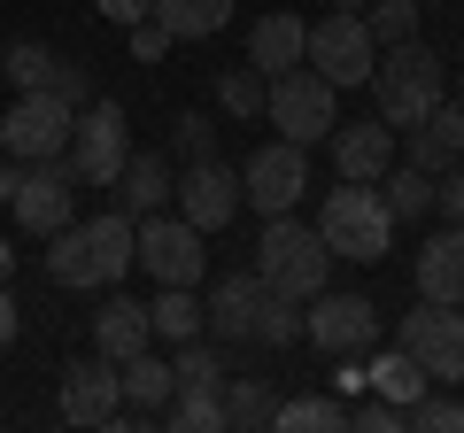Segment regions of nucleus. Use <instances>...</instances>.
<instances>
[{
  "instance_id": "1",
  "label": "nucleus",
  "mask_w": 464,
  "mask_h": 433,
  "mask_svg": "<svg viewBox=\"0 0 464 433\" xmlns=\"http://www.w3.org/2000/svg\"><path fill=\"white\" fill-rule=\"evenodd\" d=\"M132 271V216L124 209H109V216H70L63 233H54V248H47V279L54 286H70V294H93V286H116Z\"/></svg>"
},
{
  "instance_id": "2",
  "label": "nucleus",
  "mask_w": 464,
  "mask_h": 433,
  "mask_svg": "<svg viewBox=\"0 0 464 433\" xmlns=\"http://www.w3.org/2000/svg\"><path fill=\"white\" fill-rule=\"evenodd\" d=\"M372 93H380V124L387 132H411V124H426L433 109L449 101V70L433 47H418V39H395L387 47V63H372Z\"/></svg>"
},
{
  "instance_id": "3",
  "label": "nucleus",
  "mask_w": 464,
  "mask_h": 433,
  "mask_svg": "<svg viewBox=\"0 0 464 433\" xmlns=\"http://www.w3.org/2000/svg\"><path fill=\"white\" fill-rule=\"evenodd\" d=\"M325 264H333L325 233H317V225H302L295 209L271 216L264 240H256V279H264L271 294H286V302H310L317 286H325Z\"/></svg>"
},
{
  "instance_id": "4",
  "label": "nucleus",
  "mask_w": 464,
  "mask_h": 433,
  "mask_svg": "<svg viewBox=\"0 0 464 433\" xmlns=\"http://www.w3.org/2000/svg\"><path fill=\"white\" fill-rule=\"evenodd\" d=\"M317 233H325V248L341 255V264H387V248H395V209H387V194L341 178V186L325 194Z\"/></svg>"
},
{
  "instance_id": "5",
  "label": "nucleus",
  "mask_w": 464,
  "mask_h": 433,
  "mask_svg": "<svg viewBox=\"0 0 464 433\" xmlns=\"http://www.w3.org/2000/svg\"><path fill=\"white\" fill-rule=\"evenodd\" d=\"M271 124H279V140H295V148H317V140H333V124H341V85H325L317 70H279L264 93Z\"/></svg>"
},
{
  "instance_id": "6",
  "label": "nucleus",
  "mask_w": 464,
  "mask_h": 433,
  "mask_svg": "<svg viewBox=\"0 0 464 433\" xmlns=\"http://www.w3.org/2000/svg\"><path fill=\"white\" fill-rule=\"evenodd\" d=\"M395 349L411 356L433 387H457L464 380V302H418L395 325Z\"/></svg>"
},
{
  "instance_id": "7",
  "label": "nucleus",
  "mask_w": 464,
  "mask_h": 433,
  "mask_svg": "<svg viewBox=\"0 0 464 433\" xmlns=\"http://www.w3.org/2000/svg\"><path fill=\"white\" fill-rule=\"evenodd\" d=\"M302 63L317 70L325 85H364L372 78V63H380V47H372V32H364V16L356 8H325V16L310 24V39H302Z\"/></svg>"
},
{
  "instance_id": "8",
  "label": "nucleus",
  "mask_w": 464,
  "mask_h": 433,
  "mask_svg": "<svg viewBox=\"0 0 464 433\" xmlns=\"http://www.w3.org/2000/svg\"><path fill=\"white\" fill-rule=\"evenodd\" d=\"M70 124H78V109L63 93H16L0 117V148H8V163H54L70 148Z\"/></svg>"
},
{
  "instance_id": "9",
  "label": "nucleus",
  "mask_w": 464,
  "mask_h": 433,
  "mask_svg": "<svg viewBox=\"0 0 464 433\" xmlns=\"http://www.w3.org/2000/svg\"><path fill=\"white\" fill-rule=\"evenodd\" d=\"M124 155H132V132H124V109L116 101H85V117L70 124V178L78 186H116V170H124Z\"/></svg>"
},
{
  "instance_id": "10",
  "label": "nucleus",
  "mask_w": 464,
  "mask_h": 433,
  "mask_svg": "<svg viewBox=\"0 0 464 433\" xmlns=\"http://www.w3.org/2000/svg\"><path fill=\"white\" fill-rule=\"evenodd\" d=\"M132 264L155 286H201V233L186 216H132Z\"/></svg>"
},
{
  "instance_id": "11",
  "label": "nucleus",
  "mask_w": 464,
  "mask_h": 433,
  "mask_svg": "<svg viewBox=\"0 0 464 433\" xmlns=\"http://www.w3.org/2000/svg\"><path fill=\"white\" fill-rule=\"evenodd\" d=\"M302 341H317L325 356H372L380 349V310L364 294H325L317 286L310 310H302Z\"/></svg>"
},
{
  "instance_id": "12",
  "label": "nucleus",
  "mask_w": 464,
  "mask_h": 433,
  "mask_svg": "<svg viewBox=\"0 0 464 433\" xmlns=\"http://www.w3.org/2000/svg\"><path fill=\"white\" fill-rule=\"evenodd\" d=\"M8 209H16L24 233H47V240H54L70 216H78V178H70V163H63V155H54V163H24Z\"/></svg>"
},
{
  "instance_id": "13",
  "label": "nucleus",
  "mask_w": 464,
  "mask_h": 433,
  "mask_svg": "<svg viewBox=\"0 0 464 433\" xmlns=\"http://www.w3.org/2000/svg\"><path fill=\"white\" fill-rule=\"evenodd\" d=\"M302 194H310V148L271 140V148L248 155V170H240V201H256L264 216H286Z\"/></svg>"
},
{
  "instance_id": "14",
  "label": "nucleus",
  "mask_w": 464,
  "mask_h": 433,
  "mask_svg": "<svg viewBox=\"0 0 464 433\" xmlns=\"http://www.w3.org/2000/svg\"><path fill=\"white\" fill-rule=\"evenodd\" d=\"M0 70H8V85H16V93H63L70 109H85V101H93V78H85L78 63H63L47 39H8Z\"/></svg>"
},
{
  "instance_id": "15",
  "label": "nucleus",
  "mask_w": 464,
  "mask_h": 433,
  "mask_svg": "<svg viewBox=\"0 0 464 433\" xmlns=\"http://www.w3.org/2000/svg\"><path fill=\"white\" fill-rule=\"evenodd\" d=\"M170 201H179V216L194 233H225L232 209H240V170H225L217 155L209 163H186V178L170 186Z\"/></svg>"
},
{
  "instance_id": "16",
  "label": "nucleus",
  "mask_w": 464,
  "mask_h": 433,
  "mask_svg": "<svg viewBox=\"0 0 464 433\" xmlns=\"http://www.w3.org/2000/svg\"><path fill=\"white\" fill-rule=\"evenodd\" d=\"M116 402H124V387H116V364L101 349L78 356V364L63 371V418H70V426H109Z\"/></svg>"
},
{
  "instance_id": "17",
  "label": "nucleus",
  "mask_w": 464,
  "mask_h": 433,
  "mask_svg": "<svg viewBox=\"0 0 464 433\" xmlns=\"http://www.w3.org/2000/svg\"><path fill=\"white\" fill-rule=\"evenodd\" d=\"M264 302H271V286L256 279V271H225V279L209 286V333L217 341H256V317H264Z\"/></svg>"
},
{
  "instance_id": "18",
  "label": "nucleus",
  "mask_w": 464,
  "mask_h": 433,
  "mask_svg": "<svg viewBox=\"0 0 464 433\" xmlns=\"http://www.w3.org/2000/svg\"><path fill=\"white\" fill-rule=\"evenodd\" d=\"M387 155H395V132H387L380 117L372 124H333V170H341V178H356V186L387 178Z\"/></svg>"
},
{
  "instance_id": "19",
  "label": "nucleus",
  "mask_w": 464,
  "mask_h": 433,
  "mask_svg": "<svg viewBox=\"0 0 464 433\" xmlns=\"http://www.w3.org/2000/svg\"><path fill=\"white\" fill-rule=\"evenodd\" d=\"M418 294L426 302H464V225L433 233L418 248Z\"/></svg>"
},
{
  "instance_id": "20",
  "label": "nucleus",
  "mask_w": 464,
  "mask_h": 433,
  "mask_svg": "<svg viewBox=\"0 0 464 433\" xmlns=\"http://www.w3.org/2000/svg\"><path fill=\"white\" fill-rule=\"evenodd\" d=\"M170 155H124V170H116V209L124 216H155L170 201Z\"/></svg>"
},
{
  "instance_id": "21",
  "label": "nucleus",
  "mask_w": 464,
  "mask_h": 433,
  "mask_svg": "<svg viewBox=\"0 0 464 433\" xmlns=\"http://www.w3.org/2000/svg\"><path fill=\"white\" fill-rule=\"evenodd\" d=\"M411 163L433 170V178H441L449 163H464V101H457V109L441 101L426 124H411Z\"/></svg>"
},
{
  "instance_id": "22",
  "label": "nucleus",
  "mask_w": 464,
  "mask_h": 433,
  "mask_svg": "<svg viewBox=\"0 0 464 433\" xmlns=\"http://www.w3.org/2000/svg\"><path fill=\"white\" fill-rule=\"evenodd\" d=\"M148 341H155V325H148V310H140V302H101V317H93V349L109 356V364L140 356Z\"/></svg>"
},
{
  "instance_id": "23",
  "label": "nucleus",
  "mask_w": 464,
  "mask_h": 433,
  "mask_svg": "<svg viewBox=\"0 0 464 433\" xmlns=\"http://www.w3.org/2000/svg\"><path fill=\"white\" fill-rule=\"evenodd\" d=\"M302 39H310V24H302V16H264L248 32V63L264 70V78H279V70L302 63Z\"/></svg>"
},
{
  "instance_id": "24",
  "label": "nucleus",
  "mask_w": 464,
  "mask_h": 433,
  "mask_svg": "<svg viewBox=\"0 0 464 433\" xmlns=\"http://www.w3.org/2000/svg\"><path fill=\"white\" fill-rule=\"evenodd\" d=\"M364 387H372V395H387V402L402 410V402H418L433 380H426V371H418L402 349H372V364H364Z\"/></svg>"
},
{
  "instance_id": "25",
  "label": "nucleus",
  "mask_w": 464,
  "mask_h": 433,
  "mask_svg": "<svg viewBox=\"0 0 464 433\" xmlns=\"http://www.w3.org/2000/svg\"><path fill=\"white\" fill-rule=\"evenodd\" d=\"M155 24L170 39H209L232 24V0H155Z\"/></svg>"
},
{
  "instance_id": "26",
  "label": "nucleus",
  "mask_w": 464,
  "mask_h": 433,
  "mask_svg": "<svg viewBox=\"0 0 464 433\" xmlns=\"http://www.w3.org/2000/svg\"><path fill=\"white\" fill-rule=\"evenodd\" d=\"M225 426H240V433H256V426H271V410H279V395H271V380H232L225 371Z\"/></svg>"
},
{
  "instance_id": "27",
  "label": "nucleus",
  "mask_w": 464,
  "mask_h": 433,
  "mask_svg": "<svg viewBox=\"0 0 464 433\" xmlns=\"http://www.w3.org/2000/svg\"><path fill=\"white\" fill-rule=\"evenodd\" d=\"M148 325L163 341H201V302H194V286H163V294L148 302Z\"/></svg>"
},
{
  "instance_id": "28",
  "label": "nucleus",
  "mask_w": 464,
  "mask_h": 433,
  "mask_svg": "<svg viewBox=\"0 0 464 433\" xmlns=\"http://www.w3.org/2000/svg\"><path fill=\"white\" fill-rule=\"evenodd\" d=\"M163 418L179 433H217V426H225V395H217V387H170Z\"/></svg>"
},
{
  "instance_id": "29",
  "label": "nucleus",
  "mask_w": 464,
  "mask_h": 433,
  "mask_svg": "<svg viewBox=\"0 0 464 433\" xmlns=\"http://www.w3.org/2000/svg\"><path fill=\"white\" fill-rule=\"evenodd\" d=\"M356 16H364L372 47H395V39H418V0H364Z\"/></svg>"
},
{
  "instance_id": "30",
  "label": "nucleus",
  "mask_w": 464,
  "mask_h": 433,
  "mask_svg": "<svg viewBox=\"0 0 464 433\" xmlns=\"http://www.w3.org/2000/svg\"><path fill=\"white\" fill-rule=\"evenodd\" d=\"M264 93H271V78H264L256 63L217 78V109H225V117H264Z\"/></svg>"
},
{
  "instance_id": "31",
  "label": "nucleus",
  "mask_w": 464,
  "mask_h": 433,
  "mask_svg": "<svg viewBox=\"0 0 464 433\" xmlns=\"http://www.w3.org/2000/svg\"><path fill=\"white\" fill-rule=\"evenodd\" d=\"M387 209H395V225H411V216H433V170L402 163L395 178H387Z\"/></svg>"
},
{
  "instance_id": "32",
  "label": "nucleus",
  "mask_w": 464,
  "mask_h": 433,
  "mask_svg": "<svg viewBox=\"0 0 464 433\" xmlns=\"http://www.w3.org/2000/svg\"><path fill=\"white\" fill-rule=\"evenodd\" d=\"M271 426H279V433H317V426H348V410H341V402H333V395H302V402H279V410H271Z\"/></svg>"
},
{
  "instance_id": "33",
  "label": "nucleus",
  "mask_w": 464,
  "mask_h": 433,
  "mask_svg": "<svg viewBox=\"0 0 464 433\" xmlns=\"http://www.w3.org/2000/svg\"><path fill=\"white\" fill-rule=\"evenodd\" d=\"M402 433H464V402L426 387L418 402H402Z\"/></svg>"
},
{
  "instance_id": "34",
  "label": "nucleus",
  "mask_w": 464,
  "mask_h": 433,
  "mask_svg": "<svg viewBox=\"0 0 464 433\" xmlns=\"http://www.w3.org/2000/svg\"><path fill=\"white\" fill-rule=\"evenodd\" d=\"M256 341H264V349H295V341H302V302L271 294L264 317H256Z\"/></svg>"
},
{
  "instance_id": "35",
  "label": "nucleus",
  "mask_w": 464,
  "mask_h": 433,
  "mask_svg": "<svg viewBox=\"0 0 464 433\" xmlns=\"http://www.w3.org/2000/svg\"><path fill=\"white\" fill-rule=\"evenodd\" d=\"M179 387H225V356L217 349H201V341H179Z\"/></svg>"
},
{
  "instance_id": "36",
  "label": "nucleus",
  "mask_w": 464,
  "mask_h": 433,
  "mask_svg": "<svg viewBox=\"0 0 464 433\" xmlns=\"http://www.w3.org/2000/svg\"><path fill=\"white\" fill-rule=\"evenodd\" d=\"M170 155H179V163H209V155H217V132L194 117V109H186L179 124H170Z\"/></svg>"
},
{
  "instance_id": "37",
  "label": "nucleus",
  "mask_w": 464,
  "mask_h": 433,
  "mask_svg": "<svg viewBox=\"0 0 464 433\" xmlns=\"http://www.w3.org/2000/svg\"><path fill=\"white\" fill-rule=\"evenodd\" d=\"M348 426H364V433H402V410L387 395H372V402H356V410H348Z\"/></svg>"
},
{
  "instance_id": "38",
  "label": "nucleus",
  "mask_w": 464,
  "mask_h": 433,
  "mask_svg": "<svg viewBox=\"0 0 464 433\" xmlns=\"http://www.w3.org/2000/svg\"><path fill=\"white\" fill-rule=\"evenodd\" d=\"M433 209L449 225H464V163H449V178H433Z\"/></svg>"
},
{
  "instance_id": "39",
  "label": "nucleus",
  "mask_w": 464,
  "mask_h": 433,
  "mask_svg": "<svg viewBox=\"0 0 464 433\" xmlns=\"http://www.w3.org/2000/svg\"><path fill=\"white\" fill-rule=\"evenodd\" d=\"M170 47H179V39H170V32H163L155 16H148V24H132V54H140V63H163Z\"/></svg>"
},
{
  "instance_id": "40",
  "label": "nucleus",
  "mask_w": 464,
  "mask_h": 433,
  "mask_svg": "<svg viewBox=\"0 0 464 433\" xmlns=\"http://www.w3.org/2000/svg\"><path fill=\"white\" fill-rule=\"evenodd\" d=\"M93 8H101V16H109V24H124V32L155 16V0H93Z\"/></svg>"
},
{
  "instance_id": "41",
  "label": "nucleus",
  "mask_w": 464,
  "mask_h": 433,
  "mask_svg": "<svg viewBox=\"0 0 464 433\" xmlns=\"http://www.w3.org/2000/svg\"><path fill=\"white\" fill-rule=\"evenodd\" d=\"M333 387H341V395H364V364H356V356H341V371H333Z\"/></svg>"
},
{
  "instance_id": "42",
  "label": "nucleus",
  "mask_w": 464,
  "mask_h": 433,
  "mask_svg": "<svg viewBox=\"0 0 464 433\" xmlns=\"http://www.w3.org/2000/svg\"><path fill=\"white\" fill-rule=\"evenodd\" d=\"M8 341H16V294L0 286V349H8Z\"/></svg>"
},
{
  "instance_id": "43",
  "label": "nucleus",
  "mask_w": 464,
  "mask_h": 433,
  "mask_svg": "<svg viewBox=\"0 0 464 433\" xmlns=\"http://www.w3.org/2000/svg\"><path fill=\"white\" fill-rule=\"evenodd\" d=\"M8 271H16V248H8V240H0V286H8Z\"/></svg>"
},
{
  "instance_id": "44",
  "label": "nucleus",
  "mask_w": 464,
  "mask_h": 433,
  "mask_svg": "<svg viewBox=\"0 0 464 433\" xmlns=\"http://www.w3.org/2000/svg\"><path fill=\"white\" fill-rule=\"evenodd\" d=\"M325 8H364V0H325Z\"/></svg>"
}]
</instances>
